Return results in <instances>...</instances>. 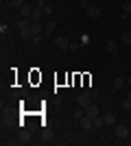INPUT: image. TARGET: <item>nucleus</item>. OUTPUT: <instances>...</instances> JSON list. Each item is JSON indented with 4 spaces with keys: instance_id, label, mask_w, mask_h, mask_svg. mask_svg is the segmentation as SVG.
<instances>
[{
    "instance_id": "1",
    "label": "nucleus",
    "mask_w": 131,
    "mask_h": 146,
    "mask_svg": "<svg viewBox=\"0 0 131 146\" xmlns=\"http://www.w3.org/2000/svg\"><path fill=\"white\" fill-rule=\"evenodd\" d=\"M76 105H79V107H83V109H85L87 105H92V96H90V92H81V94H79V96H76Z\"/></svg>"
},
{
    "instance_id": "7",
    "label": "nucleus",
    "mask_w": 131,
    "mask_h": 146,
    "mask_svg": "<svg viewBox=\"0 0 131 146\" xmlns=\"http://www.w3.org/2000/svg\"><path fill=\"white\" fill-rule=\"evenodd\" d=\"M85 116H90V118H96V116H100L98 105H87V107H85Z\"/></svg>"
},
{
    "instance_id": "21",
    "label": "nucleus",
    "mask_w": 131,
    "mask_h": 146,
    "mask_svg": "<svg viewBox=\"0 0 131 146\" xmlns=\"http://www.w3.org/2000/svg\"><path fill=\"white\" fill-rule=\"evenodd\" d=\"M42 9H44V15H53V7L50 5H44Z\"/></svg>"
},
{
    "instance_id": "13",
    "label": "nucleus",
    "mask_w": 131,
    "mask_h": 146,
    "mask_svg": "<svg viewBox=\"0 0 131 146\" xmlns=\"http://www.w3.org/2000/svg\"><path fill=\"white\" fill-rule=\"evenodd\" d=\"M103 120H105V124H109V127H112L114 122H116V116H114L112 111H107V113H103Z\"/></svg>"
},
{
    "instance_id": "23",
    "label": "nucleus",
    "mask_w": 131,
    "mask_h": 146,
    "mask_svg": "<svg viewBox=\"0 0 131 146\" xmlns=\"http://www.w3.org/2000/svg\"><path fill=\"white\" fill-rule=\"evenodd\" d=\"M76 48H79V44H76V42H70V46H68V50H76Z\"/></svg>"
},
{
    "instance_id": "18",
    "label": "nucleus",
    "mask_w": 131,
    "mask_h": 146,
    "mask_svg": "<svg viewBox=\"0 0 131 146\" xmlns=\"http://www.w3.org/2000/svg\"><path fill=\"white\" fill-rule=\"evenodd\" d=\"M120 39H122V44H129V46H131V33H122Z\"/></svg>"
},
{
    "instance_id": "16",
    "label": "nucleus",
    "mask_w": 131,
    "mask_h": 146,
    "mask_svg": "<svg viewBox=\"0 0 131 146\" xmlns=\"http://www.w3.org/2000/svg\"><path fill=\"white\" fill-rule=\"evenodd\" d=\"M83 118H85V109L81 107V109H76V111H74V120H79V122H81Z\"/></svg>"
},
{
    "instance_id": "12",
    "label": "nucleus",
    "mask_w": 131,
    "mask_h": 146,
    "mask_svg": "<svg viewBox=\"0 0 131 146\" xmlns=\"http://www.w3.org/2000/svg\"><path fill=\"white\" fill-rule=\"evenodd\" d=\"M20 35H22V39H24V42H31V39H33V31H31V26H29V29H24V31H20Z\"/></svg>"
},
{
    "instance_id": "24",
    "label": "nucleus",
    "mask_w": 131,
    "mask_h": 146,
    "mask_svg": "<svg viewBox=\"0 0 131 146\" xmlns=\"http://www.w3.org/2000/svg\"><path fill=\"white\" fill-rule=\"evenodd\" d=\"M122 107H125V109H127V111H129V109H131V100H129V98H127L125 103H122Z\"/></svg>"
},
{
    "instance_id": "26",
    "label": "nucleus",
    "mask_w": 131,
    "mask_h": 146,
    "mask_svg": "<svg viewBox=\"0 0 131 146\" xmlns=\"http://www.w3.org/2000/svg\"><path fill=\"white\" fill-rule=\"evenodd\" d=\"M127 85H129V87H131V76H129V79H127Z\"/></svg>"
},
{
    "instance_id": "15",
    "label": "nucleus",
    "mask_w": 131,
    "mask_h": 146,
    "mask_svg": "<svg viewBox=\"0 0 131 146\" xmlns=\"http://www.w3.org/2000/svg\"><path fill=\"white\" fill-rule=\"evenodd\" d=\"M29 26H31V22H29V20H26V18L18 20V29H20V31H24V29H29Z\"/></svg>"
},
{
    "instance_id": "10",
    "label": "nucleus",
    "mask_w": 131,
    "mask_h": 146,
    "mask_svg": "<svg viewBox=\"0 0 131 146\" xmlns=\"http://www.w3.org/2000/svg\"><path fill=\"white\" fill-rule=\"evenodd\" d=\"M53 31H55V20H48V22H46V26H44V35L48 37Z\"/></svg>"
},
{
    "instance_id": "20",
    "label": "nucleus",
    "mask_w": 131,
    "mask_h": 146,
    "mask_svg": "<svg viewBox=\"0 0 131 146\" xmlns=\"http://www.w3.org/2000/svg\"><path fill=\"white\" fill-rule=\"evenodd\" d=\"M22 5H24V0H11V7H13V9H20Z\"/></svg>"
},
{
    "instance_id": "4",
    "label": "nucleus",
    "mask_w": 131,
    "mask_h": 146,
    "mask_svg": "<svg viewBox=\"0 0 131 146\" xmlns=\"http://www.w3.org/2000/svg\"><path fill=\"white\" fill-rule=\"evenodd\" d=\"M55 44H57V48H61V50H68V46H70L68 37H63V35H57L55 37Z\"/></svg>"
},
{
    "instance_id": "19",
    "label": "nucleus",
    "mask_w": 131,
    "mask_h": 146,
    "mask_svg": "<svg viewBox=\"0 0 131 146\" xmlns=\"http://www.w3.org/2000/svg\"><path fill=\"white\" fill-rule=\"evenodd\" d=\"M122 11H125V13H131V0H125V2H122Z\"/></svg>"
},
{
    "instance_id": "27",
    "label": "nucleus",
    "mask_w": 131,
    "mask_h": 146,
    "mask_svg": "<svg viewBox=\"0 0 131 146\" xmlns=\"http://www.w3.org/2000/svg\"><path fill=\"white\" fill-rule=\"evenodd\" d=\"M127 98H129V100H131V92H129V96H127Z\"/></svg>"
},
{
    "instance_id": "3",
    "label": "nucleus",
    "mask_w": 131,
    "mask_h": 146,
    "mask_svg": "<svg viewBox=\"0 0 131 146\" xmlns=\"http://www.w3.org/2000/svg\"><path fill=\"white\" fill-rule=\"evenodd\" d=\"M85 13H87V18H100V13H103V11H100L98 5H90L85 9Z\"/></svg>"
},
{
    "instance_id": "5",
    "label": "nucleus",
    "mask_w": 131,
    "mask_h": 146,
    "mask_svg": "<svg viewBox=\"0 0 131 146\" xmlns=\"http://www.w3.org/2000/svg\"><path fill=\"white\" fill-rule=\"evenodd\" d=\"M33 9H35V7H31V5H26V2H24L18 11H20V15H22V18H31V15H33Z\"/></svg>"
},
{
    "instance_id": "11",
    "label": "nucleus",
    "mask_w": 131,
    "mask_h": 146,
    "mask_svg": "<svg viewBox=\"0 0 131 146\" xmlns=\"http://www.w3.org/2000/svg\"><path fill=\"white\" fill-rule=\"evenodd\" d=\"M105 48H107V52H112V55H116V52H118V44L114 42V39H109Z\"/></svg>"
},
{
    "instance_id": "6",
    "label": "nucleus",
    "mask_w": 131,
    "mask_h": 146,
    "mask_svg": "<svg viewBox=\"0 0 131 146\" xmlns=\"http://www.w3.org/2000/svg\"><path fill=\"white\" fill-rule=\"evenodd\" d=\"M125 85H127V81L122 79V76H116V79H114V83H112V90H114V92H120Z\"/></svg>"
},
{
    "instance_id": "25",
    "label": "nucleus",
    "mask_w": 131,
    "mask_h": 146,
    "mask_svg": "<svg viewBox=\"0 0 131 146\" xmlns=\"http://www.w3.org/2000/svg\"><path fill=\"white\" fill-rule=\"evenodd\" d=\"M7 31H9V26H7V24H0V33H2V35H5Z\"/></svg>"
},
{
    "instance_id": "22",
    "label": "nucleus",
    "mask_w": 131,
    "mask_h": 146,
    "mask_svg": "<svg viewBox=\"0 0 131 146\" xmlns=\"http://www.w3.org/2000/svg\"><path fill=\"white\" fill-rule=\"evenodd\" d=\"M85 90L90 92V96H92V98H96V96H98V90H92V87H85Z\"/></svg>"
},
{
    "instance_id": "14",
    "label": "nucleus",
    "mask_w": 131,
    "mask_h": 146,
    "mask_svg": "<svg viewBox=\"0 0 131 146\" xmlns=\"http://www.w3.org/2000/svg\"><path fill=\"white\" fill-rule=\"evenodd\" d=\"M105 127V120H103V116H96L94 118V129H103Z\"/></svg>"
},
{
    "instance_id": "2",
    "label": "nucleus",
    "mask_w": 131,
    "mask_h": 146,
    "mask_svg": "<svg viewBox=\"0 0 131 146\" xmlns=\"http://www.w3.org/2000/svg\"><path fill=\"white\" fill-rule=\"evenodd\" d=\"M129 133H131V129H127L125 124H118V127L114 129V135H116L118 140H127V137H129Z\"/></svg>"
},
{
    "instance_id": "28",
    "label": "nucleus",
    "mask_w": 131,
    "mask_h": 146,
    "mask_svg": "<svg viewBox=\"0 0 131 146\" xmlns=\"http://www.w3.org/2000/svg\"><path fill=\"white\" fill-rule=\"evenodd\" d=\"M129 137H131V133H129Z\"/></svg>"
},
{
    "instance_id": "9",
    "label": "nucleus",
    "mask_w": 131,
    "mask_h": 146,
    "mask_svg": "<svg viewBox=\"0 0 131 146\" xmlns=\"http://www.w3.org/2000/svg\"><path fill=\"white\" fill-rule=\"evenodd\" d=\"M42 18H44V9H42V7H35V9H33V15H31V20L39 22Z\"/></svg>"
},
{
    "instance_id": "8",
    "label": "nucleus",
    "mask_w": 131,
    "mask_h": 146,
    "mask_svg": "<svg viewBox=\"0 0 131 146\" xmlns=\"http://www.w3.org/2000/svg\"><path fill=\"white\" fill-rule=\"evenodd\" d=\"M81 129H85V131H90V129H94V118H90V116H85L81 120Z\"/></svg>"
},
{
    "instance_id": "17",
    "label": "nucleus",
    "mask_w": 131,
    "mask_h": 146,
    "mask_svg": "<svg viewBox=\"0 0 131 146\" xmlns=\"http://www.w3.org/2000/svg\"><path fill=\"white\" fill-rule=\"evenodd\" d=\"M44 39H46V35L42 33V35H33V39H31V42H33V44H42Z\"/></svg>"
}]
</instances>
